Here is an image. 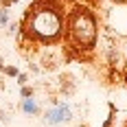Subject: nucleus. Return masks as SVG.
<instances>
[{
	"mask_svg": "<svg viewBox=\"0 0 127 127\" xmlns=\"http://www.w3.org/2000/svg\"><path fill=\"white\" fill-rule=\"evenodd\" d=\"M64 31V15L55 7V2H37L24 15V33L26 37L37 42H57Z\"/></svg>",
	"mask_w": 127,
	"mask_h": 127,
	"instance_id": "nucleus-1",
	"label": "nucleus"
},
{
	"mask_svg": "<svg viewBox=\"0 0 127 127\" xmlns=\"http://www.w3.org/2000/svg\"><path fill=\"white\" fill-rule=\"evenodd\" d=\"M2 68H4V64H2V57H0V70H2Z\"/></svg>",
	"mask_w": 127,
	"mask_h": 127,
	"instance_id": "nucleus-9",
	"label": "nucleus"
},
{
	"mask_svg": "<svg viewBox=\"0 0 127 127\" xmlns=\"http://www.w3.org/2000/svg\"><path fill=\"white\" fill-rule=\"evenodd\" d=\"M2 70H4V75H9V77H18V75H20V72H18V68H15V66H4V68H2Z\"/></svg>",
	"mask_w": 127,
	"mask_h": 127,
	"instance_id": "nucleus-5",
	"label": "nucleus"
},
{
	"mask_svg": "<svg viewBox=\"0 0 127 127\" xmlns=\"http://www.w3.org/2000/svg\"><path fill=\"white\" fill-rule=\"evenodd\" d=\"M46 123L48 125H59V123H68L72 114H70V107L68 105H64V103H55V107L46 112Z\"/></svg>",
	"mask_w": 127,
	"mask_h": 127,
	"instance_id": "nucleus-3",
	"label": "nucleus"
},
{
	"mask_svg": "<svg viewBox=\"0 0 127 127\" xmlns=\"http://www.w3.org/2000/svg\"><path fill=\"white\" fill-rule=\"evenodd\" d=\"M18 83L24 86V83H26V75H18Z\"/></svg>",
	"mask_w": 127,
	"mask_h": 127,
	"instance_id": "nucleus-8",
	"label": "nucleus"
},
{
	"mask_svg": "<svg viewBox=\"0 0 127 127\" xmlns=\"http://www.w3.org/2000/svg\"><path fill=\"white\" fill-rule=\"evenodd\" d=\"M68 35L79 48H92L96 44V18L83 7L75 9L68 20Z\"/></svg>",
	"mask_w": 127,
	"mask_h": 127,
	"instance_id": "nucleus-2",
	"label": "nucleus"
},
{
	"mask_svg": "<svg viewBox=\"0 0 127 127\" xmlns=\"http://www.w3.org/2000/svg\"><path fill=\"white\" fill-rule=\"evenodd\" d=\"M20 94H22V99H31V96H33V88H26V86H22Z\"/></svg>",
	"mask_w": 127,
	"mask_h": 127,
	"instance_id": "nucleus-6",
	"label": "nucleus"
},
{
	"mask_svg": "<svg viewBox=\"0 0 127 127\" xmlns=\"http://www.w3.org/2000/svg\"><path fill=\"white\" fill-rule=\"evenodd\" d=\"M22 112H26V114H37V103H35V99L31 96V99H24L22 101Z\"/></svg>",
	"mask_w": 127,
	"mask_h": 127,
	"instance_id": "nucleus-4",
	"label": "nucleus"
},
{
	"mask_svg": "<svg viewBox=\"0 0 127 127\" xmlns=\"http://www.w3.org/2000/svg\"><path fill=\"white\" fill-rule=\"evenodd\" d=\"M4 24H7V11L0 9V26H4Z\"/></svg>",
	"mask_w": 127,
	"mask_h": 127,
	"instance_id": "nucleus-7",
	"label": "nucleus"
}]
</instances>
